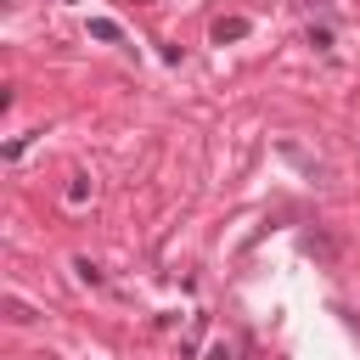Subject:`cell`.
I'll return each instance as SVG.
<instances>
[{"label": "cell", "instance_id": "7a4b0ae2", "mask_svg": "<svg viewBox=\"0 0 360 360\" xmlns=\"http://www.w3.org/2000/svg\"><path fill=\"white\" fill-rule=\"evenodd\" d=\"M281 158H287V163H298V169H309V174H315V180H321V174H326V169H321V163H315V158H309V152H304V146H298V141H281Z\"/></svg>", "mask_w": 360, "mask_h": 360}, {"label": "cell", "instance_id": "52a82bcc", "mask_svg": "<svg viewBox=\"0 0 360 360\" xmlns=\"http://www.w3.org/2000/svg\"><path fill=\"white\" fill-rule=\"evenodd\" d=\"M6 321H17V326H28V321H34V309H28L22 298H6Z\"/></svg>", "mask_w": 360, "mask_h": 360}, {"label": "cell", "instance_id": "ba28073f", "mask_svg": "<svg viewBox=\"0 0 360 360\" xmlns=\"http://www.w3.org/2000/svg\"><path fill=\"white\" fill-rule=\"evenodd\" d=\"M84 197H90V174H73L68 180V202H84Z\"/></svg>", "mask_w": 360, "mask_h": 360}, {"label": "cell", "instance_id": "9c48e42d", "mask_svg": "<svg viewBox=\"0 0 360 360\" xmlns=\"http://www.w3.org/2000/svg\"><path fill=\"white\" fill-rule=\"evenodd\" d=\"M34 135H39V129H28V135H17V141H11V146H6V158H22V152H28V146H34Z\"/></svg>", "mask_w": 360, "mask_h": 360}, {"label": "cell", "instance_id": "6da1fadb", "mask_svg": "<svg viewBox=\"0 0 360 360\" xmlns=\"http://www.w3.org/2000/svg\"><path fill=\"white\" fill-rule=\"evenodd\" d=\"M248 28H253L248 17H219V22L208 28V39H214V45H236V39H248Z\"/></svg>", "mask_w": 360, "mask_h": 360}, {"label": "cell", "instance_id": "277c9868", "mask_svg": "<svg viewBox=\"0 0 360 360\" xmlns=\"http://www.w3.org/2000/svg\"><path fill=\"white\" fill-rule=\"evenodd\" d=\"M304 248H309V253H321V259H338V242H332V236H321V231H304Z\"/></svg>", "mask_w": 360, "mask_h": 360}, {"label": "cell", "instance_id": "5b68a950", "mask_svg": "<svg viewBox=\"0 0 360 360\" xmlns=\"http://www.w3.org/2000/svg\"><path fill=\"white\" fill-rule=\"evenodd\" d=\"M73 276L84 281V287H101L107 276H101V264H90V259H73Z\"/></svg>", "mask_w": 360, "mask_h": 360}, {"label": "cell", "instance_id": "8992f818", "mask_svg": "<svg viewBox=\"0 0 360 360\" xmlns=\"http://www.w3.org/2000/svg\"><path fill=\"white\" fill-rule=\"evenodd\" d=\"M309 45L315 51H332V22H309Z\"/></svg>", "mask_w": 360, "mask_h": 360}, {"label": "cell", "instance_id": "30bf717a", "mask_svg": "<svg viewBox=\"0 0 360 360\" xmlns=\"http://www.w3.org/2000/svg\"><path fill=\"white\" fill-rule=\"evenodd\" d=\"M208 360H236V349H231V343H214V349H208Z\"/></svg>", "mask_w": 360, "mask_h": 360}, {"label": "cell", "instance_id": "3957f363", "mask_svg": "<svg viewBox=\"0 0 360 360\" xmlns=\"http://www.w3.org/2000/svg\"><path fill=\"white\" fill-rule=\"evenodd\" d=\"M90 39H101V45H118V39H124V28H118L112 17H90Z\"/></svg>", "mask_w": 360, "mask_h": 360}]
</instances>
